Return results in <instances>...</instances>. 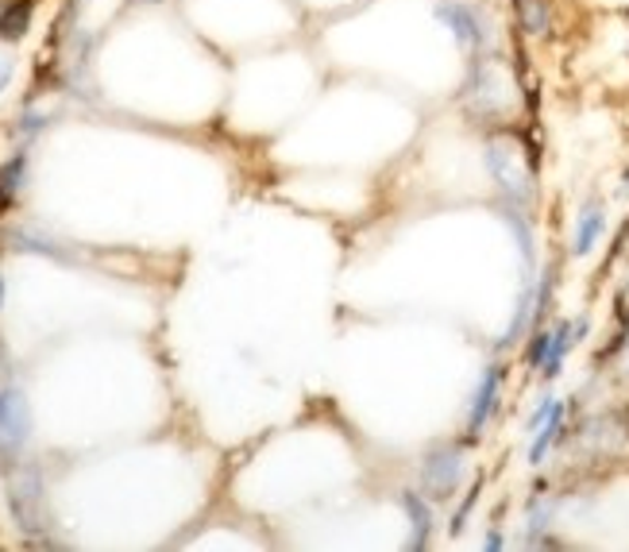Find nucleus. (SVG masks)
<instances>
[{"label": "nucleus", "mask_w": 629, "mask_h": 552, "mask_svg": "<svg viewBox=\"0 0 629 552\" xmlns=\"http://www.w3.org/2000/svg\"><path fill=\"white\" fill-rule=\"evenodd\" d=\"M518 94H521V82L498 54H479L471 62V74H468V85H464V105H468L471 116L486 120V124H498L510 116L514 105H518Z\"/></svg>", "instance_id": "nucleus-1"}, {"label": "nucleus", "mask_w": 629, "mask_h": 552, "mask_svg": "<svg viewBox=\"0 0 629 552\" xmlns=\"http://www.w3.org/2000/svg\"><path fill=\"white\" fill-rule=\"evenodd\" d=\"M436 16L452 27V39L459 42V51L468 54H486L491 51V20L468 4V0H441L436 4Z\"/></svg>", "instance_id": "nucleus-2"}, {"label": "nucleus", "mask_w": 629, "mask_h": 552, "mask_svg": "<svg viewBox=\"0 0 629 552\" xmlns=\"http://www.w3.org/2000/svg\"><path fill=\"white\" fill-rule=\"evenodd\" d=\"M27 437H32V409H27L24 391L4 387L0 391V452L16 456L27 444Z\"/></svg>", "instance_id": "nucleus-3"}, {"label": "nucleus", "mask_w": 629, "mask_h": 552, "mask_svg": "<svg viewBox=\"0 0 629 552\" xmlns=\"http://www.w3.org/2000/svg\"><path fill=\"white\" fill-rule=\"evenodd\" d=\"M459 479H464V456L456 449H433L421 464V487L433 499H452Z\"/></svg>", "instance_id": "nucleus-4"}, {"label": "nucleus", "mask_w": 629, "mask_h": 552, "mask_svg": "<svg viewBox=\"0 0 629 552\" xmlns=\"http://www.w3.org/2000/svg\"><path fill=\"white\" fill-rule=\"evenodd\" d=\"M12 514L24 529L44 526V483H39V471L24 467L16 479H12Z\"/></svg>", "instance_id": "nucleus-5"}, {"label": "nucleus", "mask_w": 629, "mask_h": 552, "mask_svg": "<svg viewBox=\"0 0 629 552\" xmlns=\"http://www.w3.org/2000/svg\"><path fill=\"white\" fill-rule=\"evenodd\" d=\"M510 20L521 39H548L556 27L553 0H510Z\"/></svg>", "instance_id": "nucleus-6"}, {"label": "nucleus", "mask_w": 629, "mask_h": 552, "mask_svg": "<svg viewBox=\"0 0 629 552\" xmlns=\"http://www.w3.org/2000/svg\"><path fill=\"white\" fill-rule=\"evenodd\" d=\"M498 387H502V367H486L483 382H479L476 402H471V417H468V437L476 441L483 433V425L491 421L494 406H498Z\"/></svg>", "instance_id": "nucleus-7"}, {"label": "nucleus", "mask_w": 629, "mask_h": 552, "mask_svg": "<svg viewBox=\"0 0 629 552\" xmlns=\"http://www.w3.org/2000/svg\"><path fill=\"white\" fill-rule=\"evenodd\" d=\"M606 229V212L599 201H587L583 212H579V224H576V240H571V252L576 255H591Z\"/></svg>", "instance_id": "nucleus-8"}, {"label": "nucleus", "mask_w": 629, "mask_h": 552, "mask_svg": "<svg viewBox=\"0 0 629 552\" xmlns=\"http://www.w3.org/2000/svg\"><path fill=\"white\" fill-rule=\"evenodd\" d=\"M32 16H35L32 0H12V4H4V9H0V39L20 42L32 32Z\"/></svg>", "instance_id": "nucleus-9"}, {"label": "nucleus", "mask_w": 629, "mask_h": 552, "mask_svg": "<svg viewBox=\"0 0 629 552\" xmlns=\"http://www.w3.org/2000/svg\"><path fill=\"white\" fill-rule=\"evenodd\" d=\"M402 506H406L409 522H414V541H409V549H425V544H429V529H433V510L425 506V499H421L417 491L402 494Z\"/></svg>", "instance_id": "nucleus-10"}, {"label": "nucleus", "mask_w": 629, "mask_h": 552, "mask_svg": "<svg viewBox=\"0 0 629 552\" xmlns=\"http://www.w3.org/2000/svg\"><path fill=\"white\" fill-rule=\"evenodd\" d=\"M576 344L571 340V324L568 321H560L553 329V340H548V352H544V364H541V375L544 379H556L560 375V367H564V356H568V348Z\"/></svg>", "instance_id": "nucleus-11"}, {"label": "nucleus", "mask_w": 629, "mask_h": 552, "mask_svg": "<svg viewBox=\"0 0 629 552\" xmlns=\"http://www.w3.org/2000/svg\"><path fill=\"white\" fill-rule=\"evenodd\" d=\"M560 429H564V406H560V402H556L553 414H548V421H544L541 429H536L533 449H529V464H533V467H541V464H544V452H548V449H553V444H556Z\"/></svg>", "instance_id": "nucleus-12"}, {"label": "nucleus", "mask_w": 629, "mask_h": 552, "mask_svg": "<svg viewBox=\"0 0 629 552\" xmlns=\"http://www.w3.org/2000/svg\"><path fill=\"white\" fill-rule=\"evenodd\" d=\"M548 340H553V329H533V336H529V348H526V364L529 367H541L544 364Z\"/></svg>", "instance_id": "nucleus-13"}, {"label": "nucleus", "mask_w": 629, "mask_h": 552, "mask_svg": "<svg viewBox=\"0 0 629 552\" xmlns=\"http://www.w3.org/2000/svg\"><path fill=\"white\" fill-rule=\"evenodd\" d=\"M479 491H483V479H476V483H471V491H468V499H464V506H459V514H456V522H452V533H459V529H464V522H468V514H471V506H476V499H479Z\"/></svg>", "instance_id": "nucleus-14"}, {"label": "nucleus", "mask_w": 629, "mask_h": 552, "mask_svg": "<svg viewBox=\"0 0 629 552\" xmlns=\"http://www.w3.org/2000/svg\"><path fill=\"white\" fill-rule=\"evenodd\" d=\"M12 74H16V59H12V54H0V94H4V85L12 82Z\"/></svg>", "instance_id": "nucleus-15"}, {"label": "nucleus", "mask_w": 629, "mask_h": 552, "mask_svg": "<svg viewBox=\"0 0 629 552\" xmlns=\"http://www.w3.org/2000/svg\"><path fill=\"white\" fill-rule=\"evenodd\" d=\"M486 549H502V533H498V529H491V533H486Z\"/></svg>", "instance_id": "nucleus-16"}, {"label": "nucleus", "mask_w": 629, "mask_h": 552, "mask_svg": "<svg viewBox=\"0 0 629 552\" xmlns=\"http://www.w3.org/2000/svg\"><path fill=\"white\" fill-rule=\"evenodd\" d=\"M626 59H629V42H626Z\"/></svg>", "instance_id": "nucleus-17"}, {"label": "nucleus", "mask_w": 629, "mask_h": 552, "mask_svg": "<svg viewBox=\"0 0 629 552\" xmlns=\"http://www.w3.org/2000/svg\"><path fill=\"white\" fill-rule=\"evenodd\" d=\"M0 297H4V290H0Z\"/></svg>", "instance_id": "nucleus-18"}]
</instances>
